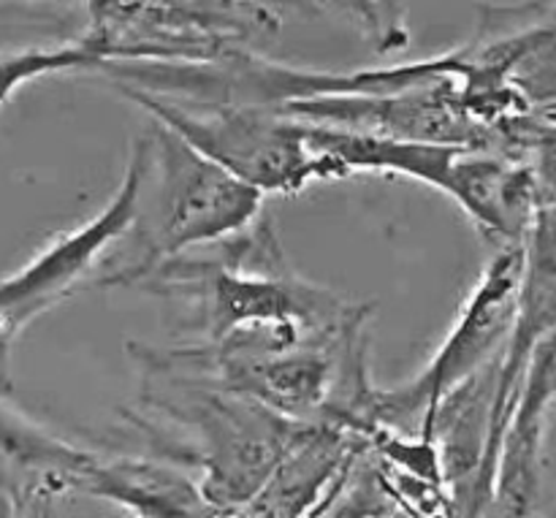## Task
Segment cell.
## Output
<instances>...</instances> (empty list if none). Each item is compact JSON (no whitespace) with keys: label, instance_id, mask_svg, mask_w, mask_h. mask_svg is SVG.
Wrapping results in <instances>:
<instances>
[{"label":"cell","instance_id":"obj_3","mask_svg":"<svg viewBox=\"0 0 556 518\" xmlns=\"http://www.w3.org/2000/svg\"><path fill=\"white\" fill-rule=\"evenodd\" d=\"M144 144V182L139 215L98 280L106 288H136L161 261L217 244L253 226L264 193L201 155L182 136L150 119Z\"/></svg>","mask_w":556,"mask_h":518},{"label":"cell","instance_id":"obj_16","mask_svg":"<svg viewBox=\"0 0 556 518\" xmlns=\"http://www.w3.org/2000/svg\"><path fill=\"white\" fill-rule=\"evenodd\" d=\"M43 3H58V5H76V3H85V0H43Z\"/></svg>","mask_w":556,"mask_h":518},{"label":"cell","instance_id":"obj_6","mask_svg":"<svg viewBox=\"0 0 556 518\" xmlns=\"http://www.w3.org/2000/svg\"><path fill=\"white\" fill-rule=\"evenodd\" d=\"M454 58L462 106L500 141L508 123L556 106V0L478 5Z\"/></svg>","mask_w":556,"mask_h":518},{"label":"cell","instance_id":"obj_4","mask_svg":"<svg viewBox=\"0 0 556 518\" xmlns=\"http://www.w3.org/2000/svg\"><path fill=\"white\" fill-rule=\"evenodd\" d=\"M302 125L309 147L331 157L348 177L358 172L389 174L429 185L454 199L472 226L497 248L525 242L541 206V190L525 157L481 147L389 139L326 125Z\"/></svg>","mask_w":556,"mask_h":518},{"label":"cell","instance_id":"obj_7","mask_svg":"<svg viewBox=\"0 0 556 518\" xmlns=\"http://www.w3.org/2000/svg\"><path fill=\"white\" fill-rule=\"evenodd\" d=\"M521 264V244L497 248L427 367L396 389L375 391L372 429L416 434L445 394L503 356L514 329Z\"/></svg>","mask_w":556,"mask_h":518},{"label":"cell","instance_id":"obj_11","mask_svg":"<svg viewBox=\"0 0 556 518\" xmlns=\"http://www.w3.org/2000/svg\"><path fill=\"white\" fill-rule=\"evenodd\" d=\"M367 438L337 424H302L242 516H326Z\"/></svg>","mask_w":556,"mask_h":518},{"label":"cell","instance_id":"obj_15","mask_svg":"<svg viewBox=\"0 0 556 518\" xmlns=\"http://www.w3.org/2000/svg\"><path fill=\"white\" fill-rule=\"evenodd\" d=\"M320 3H329V5H340V9H348V11H351V3H348V0H320Z\"/></svg>","mask_w":556,"mask_h":518},{"label":"cell","instance_id":"obj_2","mask_svg":"<svg viewBox=\"0 0 556 518\" xmlns=\"http://www.w3.org/2000/svg\"><path fill=\"white\" fill-rule=\"evenodd\" d=\"M136 288L193 309V329L210 345L288 348L337 340L369 324L372 307L293 275L269 220L217 242L215 255H174Z\"/></svg>","mask_w":556,"mask_h":518},{"label":"cell","instance_id":"obj_5","mask_svg":"<svg viewBox=\"0 0 556 518\" xmlns=\"http://www.w3.org/2000/svg\"><path fill=\"white\" fill-rule=\"evenodd\" d=\"M123 98L150 119L182 136L190 147L261 193H302L307 185L345 179L324 152L313 150L299 119L275 106L226 101H188L112 81Z\"/></svg>","mask_w":556,"mask_h":518},{"label":"cell","instance_id":"obj_1","mask_svg":"<svg viewBox=\"0 0 556 518\" xmlns=\"http://www.w3.org/2000/svg\"><path fill=\"white\" fill-rule=\"evenodd\" d=\"M139 369V413L125 421L152 454L193 472L215 516H242L304 421L179 362L168 348L128 345Z\"/></svg>","mask_w":556,"mask_h":518},{"label":"cell","instance_id":"obj_10","mask_svg":"<svg viewBox=\"0 0 556 518\" xmlns=\"http://www.w3.org/2000/svg\"><path fill=\"white\" fill-rule=\"evenodd\" d=\"M103 454L68 443L9 407L0 396V516H49L90 497Z\"/></svg>","mask_w":556,"mask_h":518},{"label":"cell","instance_id":"obj_13","mask_svg":"<svg viewBox=\"0 0 556 518\" xmlns=\"http://www.w3.org/2000/svg\"><path fill=\"white\" fill-rule=\"evenodd\" d=\"M106 60L85 41L58 43V47H27L14 52H0V106L30 81L68 71H101Z\"/></svg>","mask_w":556,"mask_h":518},{"label":"cell","instance_id":"obj_9","mask_svg":"<svg viewBox=\"0 0 556 518\" xmlns=\"http://www.w3.org/2000/svg\"><path fill=\"white\" fill-rule=\"evenodd\" d=\"M521 253H525V264H521L516 318L503 356H500L492 432H489L486 459H483L481 478H478L476 516L492 510L500 445H503L505 427H508V418L514 413V402L521 380H525L527 364H530L535 348L556 331V199L541 201L530 231L521 242Z\"/></svg>","mask_w":556,"mask_h":518},{"label":"cell","instance_id":"obj_8","mask_svg":"<svg viewBox=\"0 0 556 518\" xmlns=\"http://www.w3.org/2000/svg\"><path fill=\"white\" fill-rule=\"evenodd\" d=\"M144 182V144L141 136L130 150L123 179L109 204L85 226L60 233L38 250L22 269L0 280V337L14 342L38 315L74 296L81 286L96 282V271L112 261L128 239L139 215V195Z\"/></svg>","mask_w":556,"mask_h":518},{"label":"cell","instance_id":"obj_12","mask_svg":"<svg viewBox=\"0 0 556 518\" xmlns=\"http://www.w3.org/2000/svg\"><path fill=\"white\" fill-rule=\"evenodd\" d=\"M90 497L134 516H215L193 472L157 456H103Z\"/></svg>","mask_w":556,"mask_h":518},{"label":"cell","instance_id":"obj_14","mask_svg":"<svg viewBox=\"0 0 556 518\" xmlns=\"http://www.w3.org/2000/svg\"><path fill=\"white\" fill-rule=\"evenodd\" d=\"M503 147L530 163L541 201L556 199V106L514 119L503 130Z\"/></svg>","mask_w":556,"mask_h":518}]
</instances>
